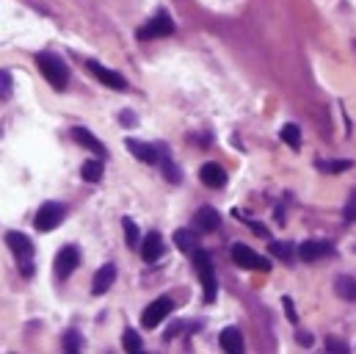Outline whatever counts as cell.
<instances>
[{"label":"cell","mask_w":356,"mask_h":354,"mask_svg":"<svg viewBox=\"0 0 356 354\" xmlns=\"http://www.w3.org/2000/svg\"><path fill=\"white\" fill-rule=\"evenodd\" d=\"M334 291H337V296H340V299L353 302V299H356V280H353V277H337Z\"/></svg>","instance_id":"20"},{"label":"cell","mask_w":356,"mask_h":354,"mask_svg":"<svg viewBox=\"0 0 356 354\" xmlns=\"http://www.w3.org/2000/svg\"><path fill=\"white\" fill-rule=\"evenodd\" d=\"M285 310H287V318L296 321V310H293V302L290 299H285Z\"/></svg>","instance_id":"32"},{"label":"cell","mask_w":356,"mask_h":354,"mask_svg":"<svg viewBox=\"0 0 356 354\" xmlns=\"http://www.w3.org/2000/svg\"><path fill=\"white\" fill-rule=\"evenodd\" d=\"M282 141H285L287 147L298 149V147H301V130H298V125H285V127H282Z\"/></svg>","instance_id":"23"},{"label":"cell","mask_w":356,"mask_h":354,"mask_svg":"<svg viewBox=\"0 0 356 354\" xmlns=\"http://www.w3.org/2000/svg\"><path fill=\"white\" fill-rule=\"evenodd\" d=\"M64 348H67V351H80V348H83V337H80L78 329H69V332L64 335Z\"/></svg>","instance_id":"26"},{"label":"cell","mask_w":356,"mask_h":354,"mask_svg":"<svg viewBox=\"0 0 356 354\" xmlns=\"http://www.w3.org/2000/svg\"><path fill=\"white\" fill-rule=\"evenodd\" d=\"M78 263H80V252H78V247H61V252L56 255V263H53V269H56V277L58 280H67L75 269H78Z\"/></svg>","instance_id":"8"},{"label":"cell","mask_w":356,"mask_h":354,"mask_svg":"<svg viewBox=\"0 0 356 354\" xmlns=\"http://www.w3.org/2000/svg\"><path fill=\"white\" fill-rule=\"evenodd\" d=\"M174 310V302L168 299V296H160V299H155L144 313H141V324H144V329H155L163 318H168V313Z\"/></svg>","instance_id":"6"},{"label":"cell","mask_w":356,"mask_h":354,"mask_svg":"<svg viewBox=\"0 0 356 354\" xmlns=\"http://www.w3.org/2000/svg\"><path fill=\"white\" fill-rule=\"evenodd\" d=\"M199 177H202V183L210 186V189H221L227 183V171L219 166V163H205L199 169Z\"/></svg>","instance_id":"14"},{"label":"cell","mask_w":356,"mask_h":354,"mask_svg":"<svg viewBox=\"0 0 356 354\" xmlns=\"http://www.w3.org/2000/svg\"><path fill=\"white\" fill-rule=\"evenodd\" d=\"M122 225H124V236H127V247H138V227H135V222L133 219H122Z\"/></svg>","instance_id":"28"},{"label":"cell","mask_w":356,"mask_h":354,"mask_svg":"<svg viewBox=\"0 0 356 354\" xmlns=\"http://www.w3.org/2000/svg\"><path fill=\"white\" fill-rule=\"evenodd\" d=\"M69 136H72V138H75L78 144H83L86 149L97 152L100 158H105V155H108V149L102 147V141H100V138H97V136H94L91 130H86V127H72V133H69Z\"/></svg>","instance_id":"11"},{"label":"cell","mask_w":356,"mask_h":354,"mask_svg":"<svg viewBox=\"0 0 356 354\" xmlns=\"http://www.w3.org/2000/svg\"><path fill=\"white\" fill-rule=\"evenodd\" d=\"M141 335L135 332V329H124V348L130 351V354H135V351H141Z\"/></svg>","instance_id":"27"},{"label":"cell","mask_w":356,"mask_h":354,"mask_svg":"<svg viewBox=\"0 0 356 354\" xmlns=\"http://www.w3.org/2000/svg\"><path fill=\"white\" fill-rule=\"evenodd\" d=\"M331 252H334V247H331L329 241H304V244L298 247V258L307 260V263H315V260H320V258H329Z\"/></svg>","instance_id":"9"},{"label":"cell","mask_w":356,"mask_h":354,"mask_svg":"<svg viewBox=\"0 0 356 354\" xmlns=\"http://www.w3.org/2000/svg\"><path fill=\"white\" fill-rule=\"evenodd\" d=\"M64 216H67V208L61 202H45L36 214V230H42V233L56 230L64 222Z\"/></svg>","instance_id":"5"},{"label":"cell","mask_w":356,"mask_h":354,"mask_svg":"<svg viewBox=\"0 0 356 354\" xmlns=\"http://www.w3.org/2000/svg\"><path fill=\"white\" fill-rule=\"evenodd\" d=\"M171 34H174V20L166 12L155 14L146 25L138 28V39H160V37H171Z\"/></svg>","instance_id":"4"},{"label":"cell","mask_w":356,"mask_h":354,"mask_svg":"<svg viewBox=\"0 0 356 354\" xmlns=\"http://www.w3.org/2000/svg\"><path fill=\"white\" fill-rule=\"evenodd\" d=\"M14 92V81H12V72L0 70V100H9Z\"/></svg>","instance_id":"25"},{"label":"cell","mask_w":356,"mask_h":354,"mask_svg":"<svg viewBox=\"0 0 356 354\" xmlns=\"http://www.w3.org/2000/svg\"><path fill=\"white\" fill-rule=\"evenodd\" d=\"M127 149L144 163H157V155H160V149L155 144H144V141H135V138H127Z\"/></svg>","instance_id":"15"},{"label":"cell","mask_w":356,"mask_h":354,"mask_svg":"<svg viewBox=\"0 0 356 354\" xmlns=\"http://www.w3.org/2000/svg\"><path fill=\"white\" fill-rule=\"evenodd\" d=\"M219 340H221V348L224 351H232V354H241L243 351V335H241L238 326H227Z\"/></svg>","instance_id":"18"},{"label":"cell","mask_w":356,"mask_h":354,"mask_svg":"<svg viewBox=\"0 0 356 354\" xmlns=\"http://www.w3.org/2000/svg\"><path fill=\"white\" fill-rule=\"evenodd\" d=\"M119 122H122L124 127H133V125H135L138 119L133 116V111H122V114H119Z\"/></svg>","instance_id":"31"},{"label":"cell","mask_w":356,"mask_h":354,"mask_svg":"<svg viewBox=\"0 0 356 354\" xmlns=\"http://www.w3.org/2000/svg\"><path fill=\"white\" fill-rule=\"evenodd\" d=\"M141 258L146 260V263H155L160 255H163V238H160V233H149V236H144V241H141Z\"/></svg>","instance_id":"13"},{"label":"cell","mask_w":356,"mask_h":354,"mask_svg":"<svg viewBox=\"0 0 356 354\" xmlns=\"http://www.w3.org/2000/svg\"><path fill=\"white\" fill-rule=\"evenodd\" d=\"M326 348H329V351H348V343H345V340H337L334 335H329V337H326Z\"/></svg>","instance_id":"30"},{"label":"cell","mask_w":356,"mask_h":354,"mask_svg":"<svg viewBox=\"0 0 356 354\" xmlns=\"http://www.w3.org/2000/svg\"><path fill=\"white\" fill-rule=\"evenodd\" d=\"M194 266H197V274L202 280V288H205V302H216V291H219V280H216V269H213V260L205 249H197L194 252Z\"/></svg>","instance_id":"2"},{"label":"cell","mask_w":356,"mask_h":354,"mask_svg":"<svg viewBox=\"0 0 356 354\" xmlns=\"http://www.w3.org/2000/svg\"><path fill=\"white\" fill-rule=\"evenodd\" d=\"M194 225H197V230H199V233H216V230H219V225H221V216H219L213 208H202V211H197Z\"/></svg>","instance_id":"16"},{"label":"cell","mask_w":356,"mask_h":354,"mask_svg":"<svg viewBox=\"0 0 356 354\" xmlns=\"http://www.w3.org/2000/svg\"><path fill=\"white\" fill-rule=\"evenodd\" d=\"M6 244H9V249L14 252V258L20 260L23 274L31 277V274H34V266H31V260H34V241H31L25 233H9V236H6Z\"/></svg>","instance_id":"3"},{"label":"cell","mask_w":356,"mask_h":354,"mask_svg":"<svg viewBox=\"0 0 356 354\" xmlns=\"http://www.w3.org/2000/svg\"><path fill=\"white\" fill-rule=\"evenodd\" d=\"M174 244L180 247V252L194 255V252L199 249V236H197L194 230H177V233H174Z\"/></svg>","instance_id":"19"},{"label":"cell","mask_w":356,"mask_h":354,"mask_svg":"<svg viewBox=\"0 0 356 354\" xmlns=\"http://www.w3.org/2000/svg\"><path fill=\"white\" fill-rule=\"evenodd\" d=\"M271 252H274L279 260H285V263H287V260H293V255H296L298 249H296L290 241H274V244H271Z\"/></svg>","instance_id":"22"},{"label":"cell","mask_w":356,"mask_h":354,"mask_svg":"<svg viewBox=\"0 0 356 354\" xmlns=\"http://www.w3.org/2000/svg\"><path fill=\"white\" fill-rule=\"evenodd\" d=\"M157 149H160L157 163H160V169H163V174H166V180H171V183H180V180H183V171L177 169V163H174V158L168 155V149H166V147H157Z\"/></svg>","instance_id":"17"},{"label":"cell","mask_w":356,"mask_h":354,"mask_svg":"<svg viewBox=\"0 0 356 354\" xmlns=\"http://www.w3.org/2000/svg\"><path fill=\"white\" fill-rule=\"evenodd\" d=\"M36 64H39L45 81H47L53 89H58V92L67 89V83H69V70H67V64H64L56 53H39V56H36Z\"/></svg>","instance_id":"1"},{"label":"cell","mask_w":356,"mask_h":354,"mask_svg":"<svg viewBox=\"0 0 356 354\" xmlns=\"http://www.w3.org/2000/svg\"><path fill=\"white\" fill-rule=\"evenodd\" d=\"M116 282V266L113 263H105L97 274H94V282H91V291L97 293V296H102V293H108L111 291V285Z\"/></svg>","instance_id":"12"},{"label":"cell","mask_w":356,"mask_h":354,"mask_svg":"<svg viewBox=\"0 0 356 354\" xmlns=\"http://www.w3.org/2000/svg\"><path fill=\"white\" fill-rule=\"evenodd\" d=\"M232 260L241 266V269H257V271H268L271 269V263L265 260V258H260L252 247H246V244H235L232 247Z\"/></svg>","instance_id":"7"},{"label":"cell","mask_w":356,"mask_h":354,"mask_svg":"<svg viewBox=\"0 0 356 354\" xmlns=\"http://www.w3.org/2000/svg\"><path fill=\"white\" fill-rule=\"evenodd\" d=\"M315 166L320 171H348L353 163L351 160H315Z\"/></svg>","instance_id":"24"},{"label":"cell","mask_w":356,"mask_h":354,"mask_svg":"<svg viewBox=\"0 0 356 354\" xmlns=\"http://www.w3.org/2000/svg\"><path fill=\"white\" fill-rule=\"evenodd\" d=\"M89 72H91L100 83H105V86H111V89H127V81H124L119 72H113V70H108V67H102V64H97V61H89Z\"/></svg>","instance_id":"10"},{"label":"cell","mask_w":356,"mask_h":354,"mask_svg":"<svg viewBox=\"0 0 356 354\" xmlns=\"http://www.w3.org/2000/svg\"><path fill=\"white\" fill-rule=\"evenodd\" d=\"M342 219H345V222H356V189H353V194L348 197V205H345V211H342Z\"/></svg>","instance_id":"29"},{"label":"cell","mask_w":356,"mask_h":354,"mask_svg":"<svg viewBox=\"0 0 356 354\" xmlns=\"http://www.w3.org/2000/svg\"><path fill=\"white\" fill-rule=\"evenodd\" d=\"M80 174H83V180H89V183H100L102 180V160H86Z\"/></svg>","instance_id":"21"}]
</instances>
